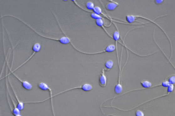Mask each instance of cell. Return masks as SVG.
<instances>
[{
    "label": "cell",
    "instance_id": "obj_11",
    "mask_svg": "<svg viewBox=\"0 0 175 116\" xmlns=\"http://www.w3.org/2000/svg\"><path fill=\"white\" fill-rule=\"evenodd\" d=\"M6 85H7V91H8L9 94L10 96L11 99V100H12V102L13 104L14 108L13 109L12 111H11L12 112V113L14 115L18 114H20V111L19 109L18 108L17 106L16 105V104H15V103L14 102V100L12 97L11 96L9 90V89L8 88V84H7V81L6 80Z\"/></svg>",
    "mask_w": 175,
    "mask_h": 116
},
{
    "label": "cell",
    "instance_id": "obj_5",
    "mask_svg": "<svg viewBox=\"0 0 175 116\" xmlns=\"http://www.w3.org/2000/svg\"><path fill=\"white\" fill-rule=\"evenodd\" d=\"M41 46L39 43H37L34 44L32 48V50L33 51V52L31 56H30V57L27 60H26V61H25L24 63H23L22 64H21L20 66H19L18 67H17V68L15 69L13 71H11V72H15V71H16L19 68H20V67H21L22 66L25 65V64L29 61V60L32 58L33 56L35 55L36 52H39V51H40L41 50Z\"/></svg>",
    "mask_w": 175,
    "mask_h": 116
},
{
    "label": "cell",
    "instance_id": "obj_12",
    "mask_svg": "<svg viewBox=\"0 0 175 116\" xmlns=\"http://www.w3.org/2000/svg\"><path fill=\"white\" fill-rule=\"evenodd\" d=\"M96 22V24L98 26V27H101L103 29L104 31L105 32L107 33V34L111 37L113 38V37L111 35H110L109 34V33L108 32L106 31V29L104 27V22L103 20V19H98L96 20L95 21Z\"/></svg>",
    "mask_w": 175,
    "mask_h": 116
},
{
    "label": "cell",
    "instance_id": "obj_14",
    "mask_svg": "<svg viewBox=\"0 0 175 116\" xmlns=\"http://www.w3.org/2000/svg\"><path fill=\"white\" fill-rule=\"evenodd\" d=\"M165 80L168 81L170 85H175V74H172L165 78Z\"/></svg>",
    "mask_w": 175,
    "mask_h": 116
},
{
    "label": "cell",
    "instance_id": "obj_18",
    "mask_svg": "<svg viewBox=\"0 0 175 116\" xmlns=\"http://www.w3.org/2000/svg\"><path fill=\"white\" fill-rule=\"evenodd\" d=\"M136 116H144V114L143 112L141 110H137L135 113Z\"/></svg>",
    "mask_w": 175,
    "mask_h": 116
},
{
    "label": "cell",
    "instance_id": "obj_8",
    "mask_svg": "<svg viewBox=\"0 0 175 116\" xmlns=\"http://www.w3.org/2000/svg\"><path fill=\"white\" fill-rule=\"evenodd\" d=\"M142 18L141 16H135V15H127L125 17V19H126V21L129 22V23H132L134 22L135 21H136V19H137L139 18ZM140 23L143 24H147L150 23V22H141L137 21Z\"/></svg>",
    "mask_w": 175,
    "mask_h": 116
},
{
    "label": "cell",
    "instance_id": "obj_4",
    "mask_svg": "<svg viewBox=\"0 0 175 116\" xmlns=\"http://www.w3.org/2000/svg\"><path fill=\"white\" fill-rule=\"evenodd\" d=\"M174 85H170L169 87L167 88V94H163L161 96H160L156 97H155V98H153V99H150L149 100H147L146 101V102H144L143 103H142L141 104H139V105H138L137 106H135V107L133 108H132L131 109H128V110H127V111H130V110H131L133 109H135V108H137L138 107L146 103L147 102H150V101L153 100H155L156 99H159L160 98H161V97H165V96H168L170 94V93L173 92L174 91Z\"/></svg>",
    "mask_w": 175,
    "mask_h": 116
},
{
    "label": "cell",
    "instance_id": "obj_15",
    "mask_svg": "<svg viewBox=\"0 0 175 116\" xmlns=\"http://www.w3.org/2000/svg\"><path fill=\"white\" fill-rule=\"evenodd\" d=\"M93 12L95 13H96L98 15L102 14L103 16H104L106 18H108V17L106 16H105V15L102 12V10L98 6H95L93 10Z\"/></svg>",
    "mask_w": 175,
    "mask_h": 116
},
{
    "label": "cell",
    "instance_id": "obj_20",
    "mask_svg": "<svg viewBox=\"0 0 175 116\" xmlns=\"http://www.w3.org/2000/svg\"><path fill=\"white\" fill-rule=\"evenodd\" d=\"M169 62H170V63H171V64L173 66V68H174V69L175 70V66H174V65L172 64V62H170V61H169L168 62V63Z\"/></svg>",
    "mask_w": 175,
    "mask_h": 116
},
{
    "label": "cell",
    "instance_id": "obj_19",
    "mask_svg": "<svg viewBox=\"0 0 175 116\" xmlns=\"http://www.w3.org/2000/svg\"><path fill=\"white\" fill-rule=\"evenodd\" d=\"M164 1V0H155L154 2L156 5H159L161 4Z\"/></svg>",
    "mask_w": 175,
    "mask_h": 116
},
{
    "label": "cell",
    "instance_id": "obj_21",
    "mask_svg": "<svg viewBox=\"0 0 175 116\" xmlns=\"http://www.w3.org/2000/svg\"><path fill=\"white\" fill-rule=\"evenodd\" d=\"M14 116H22V115L20 114H18L15 115H14Z\"/></svg>",
    "mask_w": 175,
    "mask_h": 116
},
{
    "label": "cell",
    "instance_id": "obj_17",
    "mask_svg": "<svg viewBox=\"0 0 175 116\" xmlns=\"http://www.w3.org/2000/svg\"><path fill=\"white\" fill-rule=\"evenodd\" d=\"M90 17L91 18L96 20L99 19H103V17L100 16V15L97 14L93 12L90 14Z\"/></svg>",
    "mask_w": 175,
    "mask_h": 116
},
{
    "label": "cell",
    "instance_id": "obj_7",
    "mask_svg": "<svg viewBox=\"0 0 175 116\" xmlns=\"http://www.w3.org/2000/svg\"><path fill=\"white\" fill-rule=\"evenodd\" d=\"M105 69H103L99 77V84L102 88L105 87L107 84V79L105 75Z\"/></svg>",
    "mask_w": 175,
    "mask_h": 116
},
{
    "label": "cell",
    "instance_id": "obj_9",
    "mask_svg": "<svg viewBox=\"0 0 175 116\" xmlns=\"http://www.w3.org/2000/svg\"><path fill=\"white\" fill-rule=\"evenodd\" d=\"M8 76V81L9 82V84L10 85L11 87V88H12L14 95L15 96V97H16V98L17 100L18 103L17 107L20 110H23L24 107V104L25 103L24 102H22V101H21L19 100V99L17 95V94L16 93V92H15V91H14V90L13 87V86H12V85L11 84V82L9 80V76Z\"/></svg>",
    "mask_w": 175,
    "mask_h": 116
},
{
    "label": "cell",
    "instance_id": "obj_13",
    "mask_svg": "<svg viewBox=\"0 0 175 116\" xmlns=\"http://www.w3.org/2000/svg\"><path fill=\"white\" fill-rule=\"evenodd\" d=\"M114 65V62L111 60H109L106 61L105 63V71H109L113 67Z\"/></svg>",
    "mask_w": 175,
    "mask_h": 116
},
{
    "label": "cell",
    "instance_id": "obj_6",
    "mask_svg": "<svg viewBox=\"0 0 175 116\" xmlns=\"http://www.w3.org/2000/svg\"><path fill=\"white\" fill-rule=\"evenodd\" d=\"M11 73H12L13 75L21 82L22 87L24 89L28 91L30 90H31L32 89V85L29 83V82L27 81L22 80L19 77L17 76V75L14 73V72H11L10 73H9L8 75H7L6 76L4 77V78L7 77V76H9V75Z\"/></svg>",
    "mask_w": 175,
    "mask_h": 116
},
{
    "label": "cell",
    "instance_id": "obj_1",
    "mask_svg": "<svg viewBox=\"0 0 175 116\" xmlns=\"http://www.w3.org/2000/svg\"><path fill=\"white\" fill-rule=\"evenodd\" d=\"M54 14L55 15V17L56 18V21H57L58 23V24L59 25L60 28H61V29L63 32L66 36H63V37H61V38H60V39L55 38H54V37H48V36H44L42 34H40V33L39 32L37 31L35 29H34V28H33L31 26H30L29 24H28L27 23H26V22H25L24 21L22 20H21L20 18H18L17 17L14 16H13V15H9V14H7V16L13 17H14L15 18H16L18 19L19 20L21 21L22 22H24V23L25 24L27 25L30 28L32 29L33 30V31H34L35 32H36L37 34H38V35H39L40 36H43L44 37H45V38H47V39H51L52 40H54L59 41L61 43V44H69L70 43H71V39L69 38V37H68L67 36H66V35L65 33L63 31L61 27V26H60V24L59 22L58 21V19H57V17L56 16V15L55 13H54Z\"/></svg>",
    "mask_w": 175,
    "mask_h": 116
},
{
    "label": "cell",
    "instance_id": "obj_2",
    "mask_svg": "<svg viewBox=\"0 0 175 116\" xmlns=\"http://www.w3.org/2000/svg\"><path fill=\"white\" fill-rule=\"evenodd\" d=\"M93 89V87L92 85L88 83H86L82 85L78 86V87L72 88L69 89H66V90L61 92L58 93L54 95V96H53V97H54L57 95L61 94L64 93L72 90L75 89H81L82 90L85 92H89L92 91Z\"/></svg>",
    "mask_w": 175,
    "mask_h": 116
},
{
    "label": "cell",
    "instance_id": "obj_16",
    "mask_svg": "<svg viewBox=\"0 0 175 116\" xmlns=\"http://www.w3.org/2000/svg\"><path fill=\"white\" fill-rule=\"evenodd\" d=\"M86 6L87 9L91 10H93L95 7L94 3L90 1L87 2L86 4Z\"/></svg>",
    "mask_w": 175,
    "mask_h": 116
},
{
    "label": "cell",
    "instance_id": "obj_3",
    "mask_svg": "<svg viewBox=\"0 0 175 116\" xmlns=\"http://www.w3.org/2000/svg\"><path fill=\"white\" fill-rule=\"evenodd\" d=\"M116 47L115 45L112 44L109 45L106 47L105 49L103 51H98L97 52H87L84 51H82L80 50H79L77 49V51L79 52H81V53H83L84 54H87V55H94L97 54H101L102 53H104V52H111L114 51L116 50Z\"/></svg>",
    "mask_w": 175,
    "mask_h": 116
},
{
    "label": "cell",
    "instance_id": "obj_10",
    "mask_svg": "<svg viewBox=\"0 0 175 116\" xmlns=\"http://www.w3.org/2000/svg\"><path fill=\"white\" fill-rule=\"evenodd\" d=\"M106 5L105 7V9L108 11H112L114 10L119 5V4L116 2L113 1H110Z\"/></svg>",
    "mask_w": 175,
    "mask_h": 116
}]
</instances>
